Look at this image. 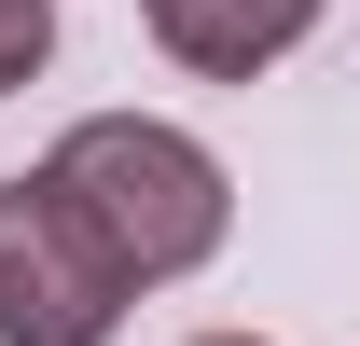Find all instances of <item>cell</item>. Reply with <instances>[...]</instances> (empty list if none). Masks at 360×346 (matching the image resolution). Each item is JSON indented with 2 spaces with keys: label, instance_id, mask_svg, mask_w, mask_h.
<instances>
[{
  "label": "cell",
  "instance_id": "cell-1",
  "mask_svg": "<svg viewBox=\"0 0 360 346\" xmlns=\"http://www.w3.org/2000/svg\"><path fill=\"white\" fill-rule=\"evenodd\" d=\"M42 180L84 208V236L125 263L139 291H153V277H194V263L222 250V222H236L222 167H208V139L153 125V111H84V125L42 153Z\"/></svg>",
  "mask_w": 360,
  "mask_h": 346
},
{
  "label": "cell",
  "instance_id": "cell-2",
  "mask_svg": "<svg viewBox=\"0 0 360 346\" xmlns=\"http://www.w3.org/2000/svg\"><path fill=\"white\" fill-rule=\"evenodd\" d=\"M125 291L139 277L84 236V208H70L42 167L0 180V346H111Z\"/></svg>",
  "mask_w": 360,
  "mask_h": 346
},
{
  "label": "cell",
  "instance_id": "cell-3",
  "mask_svg": "<svg viewBox=\"0 0 360 346\" xmlns=\"http://www.w3.org/2000/svg\"><path fill=\"white\" fill-rule=\"evenodd\" d=\"M305 28H319V0H153V42H167L180 70H208V84L277 70Z\"/></svg>",
  "mask_w": 360,
  "mask_h": 346
},
{
  "label": "cell",
  "instance_id": "cell-4",
  "mask_svg": "<svg viewBox=\"0 0 360 346\" xmlns=\"http://www.w3.org/2000/svg\"><path fill=\"white\" fill-rule=\"evenodd\" d=\"M42 56H56V0H0V97L28 84Z\"/></svg>",
  "mask_w": 360,
  "mask_h": 346
},
{
  "label": "cell",
  "instance_id": "cell-5",
  "mask_svg": "<svg viewBox=\"0 0 360 346\" xmlns=\"http://www.w3.org/2000/svg\"><path fill=\"white\" fill-rule=\"evenodd\" d=\"M208 346H250V333H208Z\"/></svg>",
  "mask_w": 360,
  "mask_h": 346
}]
</instances>
